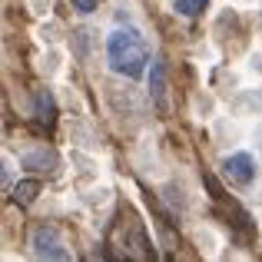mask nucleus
Listing matches in <instances>:
<instances>
[{
    "mask_svg": "<svg viewBox=\"0 0 262 262\" xmlns=\"http://www.w3.org/2000/svg\"><path fill=\"white\" fill-rule=\"evenodd\" d=\"M106 57H110V70L113 73H123V77L136 80L146 70L149 47H146V40H143V33L136 30V27H120V30H113L110 40H106Z\"/></svg>",
    "mask_w": 262,
    "mask_h": 262,
    "instance_id": "f257e3e1",
    "label": "nucleus"
},
{
    "mask_svg": "<svg viewBox=\"0 0 262 262\" xmlns=\"http://www.w3.org/2000/svg\"><path fill=\"white\" fill-rule=\"evenodd\" d=\"M30 252L37 259H57V262L70 259V249L63 246L60 229H57V226H50V223L33 226V232H30Z\"/></svg>",
    "mask_w": 262,
    "mask_h": 262,
    "instance_id": "f03ea898",
    "label": "nucleus"
},
{
    "mask_svg": "<svg viewBox=\"0 0 262 262\" xmlns=\"http://www.w3.org/2000/svg\"><path fill=\"white\" fill-rule=\"evenodd\" d=\"M223 173L229 176V183H236V186H249L252 179H256V160H252L249 153H232L229 160L223 163Z\"/></svg>",
    "mask_w": 262,
    "mask_h": 262,
    "instance_id": "7ed1b4c3",
    "label": "nucleus"
},
{
    "mask_svg": "<svg viewBox=\"0 0 262 262\" xmlns=\"http://www.w3.org/2000/svg\"><path fill=\"white\" fill-rule=\"evenodd\" d=\"M149 100L160 113H169V100H166V63L156 60L149 67Z\"/></svg>",
    "mask_w": 262,
    "mask_h": 262,
    "instance_id": "20e7f679",
    "label": "nucleus"
},
{
    "mask_svg": "<svg viewBox=\"0 0 262 262\" xmlns=\"http://www.w3.org/2000/svg\"><path fill=\"white\" fill-rule=\"evenodd\" d=\"M60 163V156L53 153L50 146H37V149H27L24 153V169H30V173H53Z\"/></svg>",
    "mask_w": 262,
    "mask_h": 262,
    "instance_id": "39448f33",
    "label": "nucleus"
},
{
    "mask_svg": "<svg viewBox=\"0 0 262 262\" xmlns=\"http://www.w3.org/2000/svg\"><path fill=\"white\" fill-rule=\"evenodd\" d=\"M33 120H37L40 126H47V129L57 123V106H53L50 90H37V96H33Z\"/></svg>",
    "mask_w": 262,
    "mask_h": 262,
    "instance_id": "423d86ee",
    "label": "nucleus"
},
{
    "mask_svg": "<svg viewBox=\"0 0 262 262\" xmlns=\"http://www.w3.org/2000/svg\"><path fill=\"white\" fill-rule=\"evenodd\" d=\"M40 189H43V186H40L37 179H24V183H17V186H13V199H17L20 206H30V203H37Z\"/></svg>",
    "mask_w": 262,
    "mask_h": 262,
    "instance_id": "0eeeda50",
    "label": "nucleus"
},
{
    "mask_svg": "<svg viewBox=\"0 0 262 262\" xmlns=\"http://www.w3.org/2000/svg\"><path fill=\"white\" fill-rule=\"evenodd\" d=\"M176 13H183V17H199V13L209 7V0H173Z\"/></svg>",
    "mask_w": 262,
    "mask_h": 262,
    "instance_id": "6e6552de",
    "label": "nucleus"
},
{
    "mask_svg": "<svg viewBox=\"0 0 262 262\" xmlns=\"http://www.w3.org/2000/svg\"><path fill=\"white\" fill-rule=\"evenodd\" d=\"M90 33H93V30H86V27H80V30H73V43H77V57H80V60H83V57H90V47H86Z\"/></svg>",
    "mask_w": 262,
    "mask_h": 262,
    "instance_id": "1a4fd4ad",
    "label": "nucleus"
},
{
    "mask_svg": "<svg viewBox=\"0 0 262 262\" xmlns=\"http://www.w3.org/2000/svg\"><path fill=\"white\" fill-rule=\"evenodd\" d=\"M70 4H73V7H77V10H80V13H93V10H96V7H100V0H70Z\"/></svg>",
    "mask_w": 262,
    "mask_h": 262,
    "instance_id": "9d476101",
    "label": "nucleus"
},
{
    "mask_svg": "<svg viewBox=\"0 0 262 262\" xmlns=\"http://www.w3.org/2000/svg\"><path fill=\"white\" fill-rule=\"evenodd\" d=\"M4 192H13V183H10V163L4 160Z\"/></svg>",
    "mask_w": 262,
    "mask_h": 262,
    "instance_id": "9b49d317",
    "label": "nucleus"
}]
</instances>
